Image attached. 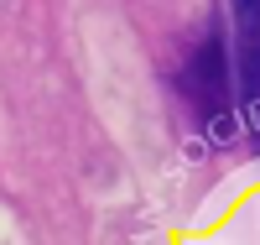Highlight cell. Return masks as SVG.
<instances>
[{
  "label": "cell",
  "instance_id": "obj_2",
  "mask_svg": "<svg viewBox=\"0 0 260 245\" xmlns=\"http://www.w3.org/2000/svg\"><path fill=\"white\" fill-rule=\"evenodd\" d=\"M234 6V104L255 130L260 146V0H229Z\"/></svg>",
  "mask_w": 260,
  "mask_h": 245
},
{
  "label": "cell",
  "instance_id": "obj_1",
  "mask_svg": "<svg viewBox=\"0 0 260 245\" xmlns=\"http://www.w3.org/2000/svg\"><path fill=\"white\" fill-rule=\"evenodd\" d=\"M177 89H182V99L192 104L203 136L224 146L234 136V115H240V104H234V68H229V47H224L219 26L203 32V42L192 47V58L182 63V73H177Z\"/></svg>",
  "mask_w": 260,
  "mask_h": 245
}]
</instances>
